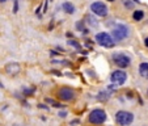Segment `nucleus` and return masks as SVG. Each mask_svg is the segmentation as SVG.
<instances>
[{
	"instance_id": "nucleus-1",
	"label": "nucleus",
	"mask_w": 148,
	"mask_h": 126,
	"mask_svg": "<svg viewBox=\"0 0 148 126\" xmlns=\"http://www.w3.org/2000/svg\"><path fill=\"white\" fill-rule=\"evenodd\" d=\"M115 121H117L118 125L121 126H127L130 123H132L134 121V114L130 112H126V110H119L115 114Z\"/></svg>"
},
{
	"instance_id": "nucleus-2",
	"label": "nucleus",
	"mask_w": 148,
	"mask_h": 126,
	"mask_svg": "<svg viewBox=\"0 0 148 126\" xmlns=\"http://www.w3.org/2000/svg\"><path fill=\"white\" fill-rule=\"evenodd\" d=\"M112 58H113V62H114L115 65H117L118 67H121V68L129 67L130 63H131V59L126 55V54H123V53H115V54H113Z\"/></svg>"
},
{
	"instance_id": "nucleus-3",
	"label": "nucleus",
	"mask_w": 148,
	"mask_h": 126,
	"mask_svg": "<svg viewBox=\"0 0 148 126\" xmlns=\"http://www.w3.org/2000/svg\"><path fill=\"white\" fill-rule=\"evenodd\" d=\"M96 41H97L98 45L103 46V48H113V46H114V39L112 38L110 34L105 33V32L98 33L97 36H96Z\"/></svg>"
},
{
	"instance_id": "nucleus-4",
	"label": "nucleus",
	"mask_w": 148,
	"mask_h": 126,
	"mask_svg": "<svg viewBox=\"0 0 148 126\" xmlns=\"http://www.w3.org/2000/svg\"><path fill=\"white\" fill-rule=\"evenodd\" d=\"M105 120H106V113L102 109H95L89 114V121L95 125H100V123L105 122Z\"/></svg>"
},
{
	"instance_id": "nucleus-5",
	"label": "nucleus",
	"mask_w": 148,
	"mask_h": 126,
	"mask_svg": "<svg viewBox=\"0 0 148 126\" xmlns=\"http://www.w3.org/2000/svg\"><path fill=\"white\" fill-rule=\"evenodd\" d=\"M113 37L117 41H122L126 37H129V28L126 25H122V24H118L117 26H114L113 29Z\"/></svg>"
},
{
	"instance_id": "nucleus-6",
	"label": "nucleus",
	"mask_w": 148,
	"mask_h": 126,
	"mask_svg": "<svg viewBox=\"0 0 148 126\" xmlns=\"http://www.w3.org/2000/svg\"><path fill=\"white\" fill-rule=\"evenodd\" d=\"M90 11L100 17H105L108 14V7H106V4H103L102 1H96V3H92Z\"/></svg>"
},
{
	"instance_id": "nucleus-7",
	"label": "nucleus",
	"mask_w": 148,
	"mask_h": 126,
	"mask_svg": "<svg viewBox=\"0 0 148 126\" xmlns=\"http://www.w3.org/2000/svg\"><path fill=\"white\" fill-rule=\"evenodd\" d=\"M58 97L60 98V100L70 101L75 97V92H73V90H71V88H68V87H63L58 91Z\"/></svg>"
},
{
	"instance_id": "nucleus-8",
	"label": "nucleus",
	"mask_w": 148,
	"mask_h": 126,
	"mask_svg": "<svg viewBox=\"0 0 148 126\" xmlns=\"http://www.w3.org/2000/svg\"><path fill=\"white\" fill-rule=\"evenodd\" d=\"M110 79H112V81L114 84H117V85H121V84H123L126 81V79H127V75H126L125 71L117 70V71H114V72L112 74Z\"/></svg>"
},
{
	"instance_id": "nucleus-9",
	"label": "nucleus",
	"mask_w": 148,
	"mask_h": 126,
	"mask_svg": "<svg viewBox=\"0 0 148 126\" xmlns=\"http://www.w3.org/2000/svg\"><path fill=\"white\" fill-rule=\"evenodd\" d=\"M5 71L11 75H16V74L20 72V66L17 63H8L5 66Z\"/></svg>"
},
{
	"instance_id": "nucleus-10",
	"label": "nucleus",
	"mask_w": 148,
	"mask_h": 126,
	"mask_svg": "<svg viewBox=\"0 0 148 126\" xmlns=\"http://www.w3.org/2000/svg\"><path fill=\"white\" fill-rule=\"evenodd\" d=\"M62 8H63V11L66 12V13L68 14H72L75 13V6H73L72 3H70V1H66V3H63V6H62Z\"/></svg>"
},
{
	"instance_id": "nucleus-11",
	"label": "nucleus",
	"mask_w": 148,
	"mask_h": 126,
	"mask_svg": "<svg viewBox=\"0 0 148 126\" xmlns=\"http://www.w3.org/2000/svg\"><path fill=\"white\" fill-rule=\"evenodd\" d=\"M139 74L142 78H148V63L147 62H143L139 66Z\"/></svg>"
},
{
	"instance_id": "nucleus-12",
	"label": "nucleus",
	"mask_w": 148,
	"mask_h": 126,
	"mask_svg": "<svg viewBox=\"0 0 148 126\" xmlns=\"http://www.w3.org/2000/svg\"><path fill=\"white\" fill-rule=\"evenodd\" d=\"M143 17H144V12H143L142 9L134 11V13H132V19H134L135 21H142Z\"/></svg>"
},
{
	"instance_id": "nucleus-13",
	"label": "nucleus",
	"mask_w": 148,
	"mask_h": 126,
	"mask_svg": "<svg viewBox=\"0 0 148 126\" xmlns=\"http://www.w3.org/2000/svg\"><path fill=\"white\" fill-rule=\"evenodd\" d=\"M123 4H125L126 8H129V9L134 8V3H132L131 0H123Z\"/></svg>"
},
{
	"instance_id": "nucleus-14",
	"label": "nucleus",
	"mask_w": 148,
	"mask_h": 126,
	"mask_svg": "<svg viewBox=\"0 0 148 126\" xmlns=\"http://www.w3.org/2000/svg\"><path fill=\"white\" fill-rule=\"evenodd\" d=\"M85 19H87V20H89L88 23H89L90 25H93V26H95V25H97V21H96L95 19H92V17H90V16H85Z\"/></svg>"
},
{
	"instance_id": "nucleus-15",
	"label": "nucleus",
	"mask_w": 148,
	"mask_h": 126,
	"mask_svg": "<svg viewBox=\"0 0 148 126\" xmlns=\"http://www.w3.org/2000/svg\"><path fill=\"white\" fill-rule=\"evenodd\" d=\"M47 103H51V104H53V107H55V108H62V107H63L62 104L56 103V101H53V100H47Z\"/></svg>"
},
{
	"instance_id": "nucleus-16",
	"label": "nucleus",
	"mask_w": 148,
	"mask_h": 126,
	"mask_svg": "<svg viewBox=\"0 0 148 126\" xmlns=\"http://www.w3.org/2000/svg\"><path fill=\"white\" fill-rule=\"evenodd\" d=\"M13 3H14V7H13V12H14V13H17V11H18V1H17V0H14Z\"/></svg>"
},
{
	"instance_id": "nucleus-17",
	"label": "nucleus",
	"mask_w": 148,
	"mask_h": 126,
	"mask_svg": "<svg viewBox=\"0 0 148 126\" xmlns=\"http://www.w3.org/2000/svg\"><path fill=\"white\" fill-rule=\"evenodd\" d=\"M68 43H70L71 46H75L76 49H80V45H79L77 42H75V41H70V42H68Z\"/></svg>"
},
{
	"instance_id": "nucleus-18",
	"label": "nucleus",
	"mask_w": 148,
	"mask_h": 126,
	"mask_svg": "<svg viewBox=\"0 0 148 126\" xmlns=\"http://www.w3.org/2000/svg\"><path fill=\"white\" fill-rule=\"evenodd\" d=\"M144 45H145V46H147V48H148V37H147V38L144 39Z\"/></svg>"
},
{
	"instance_id": "nucleus-19",
	"label": "nucleus",
	"mask_w": 148,
	"mask_h": 126,
	"mask_svg": "<svg viewBox=\"0 0 148 126\" xmlns=\"http://www.w3.org/2000/svg\"><path fill=\"white\" fill-rule=\"evenodd\" d=\"M66 114H67L66 112H60V117H66Z\"/></svg>"
},
{
	"instance_id": "nucleus-20",
	"label": "nucleus",
	"mask_w": 148,
	"mask_h": 126,
	"mask_svg": "<svg viewBox=\"0 0 148 126\" xmlns=\"http://www.w3.org/2000/svg\"><path fill=\"white\" fill-rule=\"evenodd\" d=\"M7 0H0V3H5Z\"/></svg>"
},
{
	"instance_id": "nucleus-21",
	"label": "nucleus",
	"mask_w": 148,
	"mask_h": 126,
	"mask_svg": "<svg viewBox=\"0 0 148 126\" xmlns=\"http://www.w3.org/2000/svg\"><path fill=\"white\" fill-rule=\"evenodd\" d=\"M134 1H135V3H139V0H134Z\"/></svg>"
},
{
	"instance_id": "nucleus-22",
	"label": "nucleus",
	"mask_w": 148,
	"mask_h": 126,
	"mask_svg": "<svg viewBox=\"0 0 148 126\" xmlns=\"http://www.w3.org/2000/svg\"><path fill=\"white\" fill-rule=\"evenodd\" d=\"M108 1H114V0H108Z\"/></svg>"
},
{
	"instance_id": "nucleus-23",
	"label": "nucleus",
	"mask_w": 148,
	"mask_h": 126,
	"mask_svg": "<svg viewBox=\"0 0 148 126\" xmlns=\"http://www.w3.org/2000/svg\"><path fill=\"white\" fill-rule=\"evenodd\" d=\"M147 95H148V90H147Z\"/></svg>"
}]
</instances>
